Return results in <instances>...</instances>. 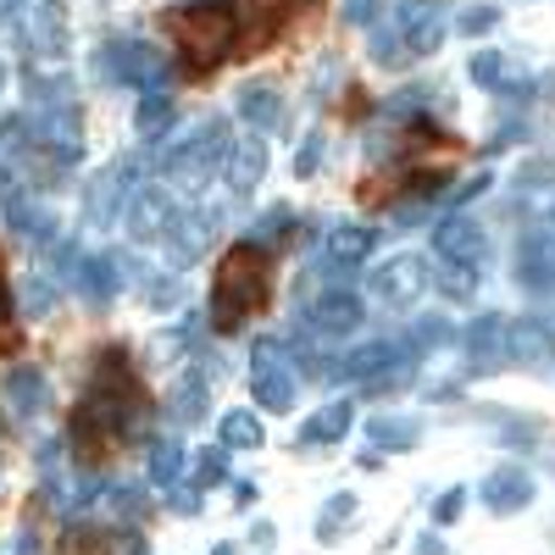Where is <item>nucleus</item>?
I'll list each match as a JSON object with an SVG mask.
<instances>
[{"label":"nucleus","mask_w":555,"mask_h":555,"mask_svg":"<svg viewBox=\"0 0 555 555\" xmlns=\"http://www.w3.org/2000/svg\"><path fill=\"white\" fill-rule=\"evenodd\" d=\"M505 334H512V322L505 317H473L461 345H467V366L473 373H489V366H505L512 350H505Z\"/></svg>","instance_id":"nucleus-12"},{"label":"nucleus","mask_w":555,"mask_h":555,"mask_svg":"<svg viewBox=\"0 0 555 555\" xmlns=\"http://www.w3.org/2000/svg\"><path fill=\"white\" fill-rule=\"evenodd\" d=\"M395 361H416V350H411V345H400V339H378V345H361V350H350V356H345L339 378H356V384H366V378L389 373Z\"/></svg>","instance_id":"nucleus-18"},{"label":"nucleus","mask_w":555,"mask_h":555,"mask_svg":"<svg viewBox=\"0 0 555 555\" xmlns=\"http://www.w3.org/2000/svg\"><path fill=\"white\" fill-rule=\"evenodd\" d=\"M172 300H178V278H172V272H162L156 284H151V306H172Z\"/></svg>","instance_id":"nucleus-46"},{"label":"nucleus","mask_w":555,"mask_h":555,"mask_svg":"<svg viewBox=\"0 0 555 555\" xmlns=\"http://www.w3.org/2000/svg\"><path fill=\"white\" fill-rule=\"evenodd\" d=\"M522 284L528 289H539V295H555V228L550 234H533L528 245H522Z\"/></svg>","instance_id":"nucleus-22"},{"label":"nucleus","mask_w":555,"mask_h":555,"mask_svg":"<svg viewBox=\"0 0 555 555\" xmlns=\"http://www.w3.org/2000/svg\"><path fill=\"white\" fill-rule=\"evenodd\" d=\"M505 350H512V361H522V366H539L544 356H555L550 322H544V317H522L517 328L505 334Z\"/></svg>","instance_id":"nucleus-24"},{"label":"nucleus","mask_w":555,"mask_h":555,"mask_svg":"<svg viewBox=\"0 0 555 555\" xmlns=\"http://www.w3.org/2000/svg\"><path fill=\"white\" fill-rule=\"evenodd\" d=\"M256 500H261V489H256L250 478H240V483H234V505H240V512H250Z\"/></svg>","instance_id":"nucleus-48"},{"label":"nucleus","mask_w":555,"mask_h":555,"mask_svg":"<svg viewBox=\"0 0 555 555\" xmlns=\"http://www.w3.org/2000/svg\"><path fill=\"white\" fill-rule=\"evenodd\" d=\"M101 73L122 78V83H139V89H162L172 62L156 51V44H145V39H112L101 51Z\"/></svg>","instance_id":"nucleus-5"},{"label":"nucleus","mask_w":555,"mask_h":555,"mask_svg":"<svg viewBox=\"0 0 555 555\" xmlns=\"http://www.w3.org/2000/svg\"><path fill=\"white\" fill-rule=\"evenodd\" d=\"M167 505H172L178 517H201V489H183V483H172V500H167Z\"/></svg>","instance_id":"nucleus-44"},{"label":"nucleus","mask_w":555,"mask_h":555,"mask_svg":"<svg viewBox=\"0 0 555 555\" xmlns=\"http://www.w3.org/2000/svg\"><path fill=\"white\" fill-rule=\"evenodd\" d=\"M500 23V7H467L455 17V34H467V39H478V34H489Z\"/></svg>","instance_id":"nucleus-38"},{"label":"nucleus","mask_w":555,"mask_h":555,"mask_svg":"<svg viewBox=\"0 0 555 555\" xmlns=\"http://www.w3.org/2000/svg\"><path fill=\"white\" fill-rule=\"evenodd\" d=\"M17 555H39V533H34V522L17 533Z\"/></svg>","instance_id":"nucleus-49"},{"label":"nucleus","mask_w":555,"mask_h":555,"mask_svg":"<svg viewBox=\"0 0 555 555\" xmlns=\"http://www.w3.org/2000/svg\"><path fill=\"white\" fill-rule=\"evenodd\" d=\"M172 34L183 44V56H190L195 73L217 67L228 51H234V34H240V12L228 7V0H195V7H183L172 17Z\"/></svg>","instance_id":"nucleus-3"},{"label":"nucleus","mask_w":555,"mask_h":555,"mask_svg":"<svg viewBox=\"0 0 555 555\" xmlns=\"http://www.w3.org/2000/svg\"><path fill=\"white\" fill-rule=\"evenodd\" d=\"M317 162H322V139H317V133H306V145L295 151V172H300V178H311V172H317Z\"/></svg>","instance_id":"nucleus-43"},{"label":"nucleus","mask_w":555,"mask_h":555,"mask_svg":"<svg viewBox=\"0 0 555 555\" xmlns=\"http://www.w3.org/2000/svg\"><path fill=\"white\" fill-rule=\"evenodd\" d=\"M0 395H7V405H12L17 423H34V416L51 405V378H44L39 366H12L7 384H0Z\"/></svg>","instance_id":"nucleus-14"},{"label":"nucleus","mask_w":555,"mask_h":555,"mask_svg":"<svg viewBox=\"0 0 555 555\" xmlns=\"http://www.w3.org/2000/svg\"><path fill=\"white\" fill-rule=\"evenodd\" d=\"M384 12V0H339V23L345 28H373Z\"/></svg>","instance_id":"nucleus-37"},{"label":"nucleus","mask_w":555,"mask_h":555,"mask_svg":"<svg viewBox=\"0 0 555 555\" xmlns=\"http://www.w3.org/2000/svg\"><path fill=\"white\" fill-rule=\"evenodd\" d=\"M145 428V389H139L133 366L122 350H106L95 361V384H89L83 405L73 411V444H78V461L95 467V455H106L122 434Z\"/></svg>","instance_id":"nucleus-1"},{"label":"nucleus","mask_w":555,"mask_h":555,"mask_svg":"<svg viewBox=\"0 0 555 555\" xmlns=\"http://www.w3.org/2000/svg\"><path fill=\"white\" fill-rule=\"evenodd\" d=\"M373 62H384V67L400 62V28H378L373 34Z\"/></svg>","instance_id":"nucleus-40"},{"label":"nucleus","mask_w":555,"mask_h":555,"mask_svg":"<svg viewBox=\"0 0 555 555\" xmlns=\"http://www.w3.org/2000/svg\"><path fill=\"white\" fill-rule=\"evenodd\" d=\"M222 450H261V416L256 411H228L217 423Z\"/></svg>","instance_id":"nucleus-28"},{"label":"nucleus","mask_w":555,"mask_h":555,"mask_svg":"<svg viewBox=\"0 0 555 555\" xmlns=\"http://www.w3.org/2000/svg\"><path fill=\"white\" fill-rule=\"evenodd\" d=\"M544 322H550V339H555V317H544Z\"/></svg>","instance_id":"nucleus-55"},{"label":"nucleus","mask_w":555,"mask_h":555,"mask_svg":"<svg viewBox=\"0 0 555 555\" xmlns=\"http://www.w3.org/2000/svg\"><path fill=\"white\" fill-rule=\"evenodd\" d=\"M444 28H450L444 7H411V12L400 17V44H405V56H434L439 44H444Z\"/></svg>","instance_id":"nucleus-16"},{"label":"nucleus","mask_w":555,"mask_h":555,"mask_svg":"<svg viewBox=\"0 0 555 555\" xmlns=\"http://www.w3.org/2000/svg\"><path fill=\"white\" fill-rule=\"evenodd\" d=\"M423 289H428V261H423V256H395L389 267L373 272V295L389 300V306L423 300Z\"/></svg>","instance_id":"nucleus-10"},{"label":"nucleus","mask_w":555,"mask_h":555,"mask_svg":"<svg viewBox=\"0 0 555 555\" xmlns=\"http://www.w3.org/2000/svg\"><path fill=\"white\" fill-rule=\"evenodd\" d=\"M366 439H373V450H411L423 439V428H416L411 416H378V423L366 428Z\"/></svg>","instance_id":"nucleus-29"},{"label":"nucleus","mask_w":555,"mask_h":555,"mask_svg":"<svg viewBox=\"0 0 555 555\" xmlns=\"http://www.w3.org/2000/svg\"><path fill=\"white\" fill-rule=\"evenodd\" d=\"M350 400H328V405H322L317 416H311V423L300 428V444H339L345 434H350Z\"/></svg>","instance_id":"nucleus-26"},{"label":"nucleus","mask_w":555,"mask_h":555,"mask_svg":"<svg viewBox=\"0 0 555 555\" xmlns=\"http://www.w3.org/2000/svg\"><path fill=\"white\" fill-rule=\"evenodd\" d=\"M222 167H228V195L245 201V195H256V183L267 172V145L261 139H240V145H228Z\"/></svg>","instance_id":"nucleus-17"},{"label":"nucleus","mask_w":555,"mask_h":555,"mask_svg":"<svg viewBox=\"0 0 555 555\" xmlns=\"http://www.w3.org/2000/svg\"><path fill=\"white\" fill-rule=\"evenodd\" d=\"M12 23L28 44V56H62L67 51V7L62 0H17Z\"/></svg>","instance_id":"nucleus-6"},{"label":"nucleus","mask_w":555,"mask_h":555,"mask_svg":"<svg viewBox=\"0 0 555 555\" xmlns=\"http://www.w3.org/2000/svg\"><path fill=\"white\" fill-rule=\"evenodd\" d=\"M439 289H444L450 300H473V295H478V267H473V261H444Z\"/></svg>","instance_id":"nucleus-34"},{"label":"nucleus","mask_w":555,"mask_h":555,"mask_svg":"<svg viewBox=\"0 0 555 555\" xmlns=\"http://www.w3.org/2000/svg\"><path fill=\"white\" fill-rule=\"evenodd\" d=\"M267 289H272V278H267V250L261 245H234L222 256L217 267V284H211V328L222 334H240L245 322L267 306Z\"/></svg>","instance_id":"nucleus-2"},{"label":"nucleus","mask_w":555,"mask_h":555,"mask_svg":"<svg viewBox=\"0 0 555 555\" xmlns=\"http://www.w3.org/2000/svg\"><path fill=\"white\" fill-rule=\"evenodd\" d=\"M306 322H311V334H350L356 322H361V295H350V289L317 295V306L306 311Z\"/></svg>","instance_id":"nucleus-20"},{"label":"nucleus","mask_w":555,"mask_h":555,"mask_svg":"<svg viewBox=\"0 0 555 555\" xmlns=\"http://www.w3.org/2000/svg\"><path fill=\"white\" fill-rule=\"evenodd\" d=\"M228 478V450H201L195 455V489H211Z\"/></svg>","instance_id":"nucleus-36"},{"label":"nucleus","mask_w":555,"mask_h":555,"mask_svg":"<svg viewBox=\"0 0 555 555\" xmlns=\"http://www.w3.org/2000/svg\"><path fill=\"white\" fill-rule=\"evenodd\" d=\"M133 156H117L106 172H95V183H89V195H83V222L89 228H106L112 217H117V201L133 190Z\"/></svg>","instance_id":"nucleus-9"},{"label":"nucleus","mask_w":555,"mask_h":555,"mask_svg":"<svg viewBox=\"0 0 555 555\" xmlns=\"http://www.w3.org/2000/svg\"><path fill=\"white\" fill-rule=\"evenodd\" d=\"M0 345H12V328H7V284H0Z\"/></svg>","instance_id":"nucleus-50"},{"label":"nucleus","mask_w":555,"mask_h":555,"mask_svg":"<svg viewBox=\"0 0 555 555\" xmlns=\"http://www.w3.org/2000/svg\"><path fill=\"white\" fill-rule=\"evenodd\" d=\"M350 517H356V494H345V489H339V494H328V500H322V512H317V539L328 544Z\"/></svg>","instance_id":"nucleus-32"},{"label":"nucleus","mask_w":555,"mask_h":555,"mask_svg":"<svg viewBox=\"0 0 555 555\" xmlns=\"http://www.w3.org/2000/svg\"><path fill=\"white\" fill-rule=\"evenodd\" d=\"M461 512H467V489H444V494L434 500V517H439V522H455Z\"/></svg>","instance_id":"nucleus-41"},{"label":"nucleus","mask_w":555,"mask_h":555,"mask_svg":"<svg viewBox=\"0 0 555 555\" xmlns=\"http://www.w3.org/2000/svg\"><path fill=\"white\" fill-rule=\"evenodd\" d=\"M289 222H295V211H289V206L261 211V217H256V228H250V245H261V250H267V245H284V240H289Z\"/></svg>","instance_id":"nucleus-33"},{"label":"nucleus","mask_w":555,"mask_h":555,"mask_svg":"<svg viewBox=\"0 0 555 555\" xmlns=\"http://www.w3.org/2000/svg\"><path fill=\"white\" fill-rule=\"evenodd\" d=\"M162 234H167V256H172L178 267H190V261H201L206 245L217 240V211H172Z\"/></svg>","instance_id":"nucleus-8"},{"label":"nucleus","mask_w":555,"mask_h":555,"mask_svg":"<svg viewBox=\"0 0 555 555\" xmlns=\"http://www.w3.org/2000/svg\"><path fill=\"white\" fill-rule=\"evenodd\" d=\"M117 494V512L133 522V517H145V494H139V489H112Z\"/></svg>","instance_id":"nucleus-45"},{"label":"nucleus","mask_w":555,"mask_h":555,"mask_svg":"<svg viewBox=\"0 0 555 555\" xmlns=\"http://www.w3.org/2000/svg\"><path fill=\"white\" fill-rule=\"evenodd\" d=\"M67 278L78 284V295H83L89 306H106V300L122 289V261H117V256H106V250H101V256H78Z\"/></svg>","instance_id":"nucleus-13"},{"label":"nucleus","mask_w":555,"mask_h":555,"mask_svg":"<svg viewBox=\"0 0 555 555\" xmlns=\"http://www.w3.org/2000/svg\"><path fill=\"white\" fill-rule=\"evenodd\" d=\"M211 555H240V550H234V544H217V550H211Z\"/></svg>","instance_id":"nucleus-52"},{"label":"nucleus","mask_w":555,"mask_h":555,"mask_svg":"<svg viewBox=\"0 0 555 555\" xmlns=\"http://www.w3.org/2000/svg\"><path fill=\"white\" fill-rule=\"evenodd\" d=\"M473 78H478L483 89H494V83L505 78V56H500V51H478V56H473Z\"/></svg>","instance_id":"nucleus-39"},{"label":"nucleus","mask_w":555,"mask_h":555,"mask_svg":"<svg viewBox=\"0 0 555 555\" xmlns=\"http://www.w3.org/2000/svg\"><path fill=\"white\" fill-rule=\"evenodd\" d=\"M528 500H533V478H528L522 467H494V473L483 478V505H489L494 517L528 512Z\"/></svg>","instance_id":"nucleus-15"},{"label":"nucleus","mask_w":555,"mask_h":555,"mask_svg":"<svg viewBox=\"0 0 555 555\" xmlns=\"http://www.w3.org/2000/svg\"><path fill=\"white\" fill-rule=\"evenodd\" d=\"M206 378H178V389H172V423H183V428H195V423H206Z\"/></svg>","instance_id":"nucleus-27"},{"label":"nucleus","mask_w":555,"mask_h":555,"mask_svg":"<svg viewBox=\"0 0 555 555\" xmlns=\"http://www.w3.org/2000/svg\"><path fill=\"white\" fill-rule=\"evenodd\" d=\"M178 122V106L167 89H145L139 95V112H133V133H139V145H156V139Z\"/></svg>","instance_id":"nucleus-23"},{"label":"nucleus","mask_w":555,"mask_h":555,"mask_svg":"<svg viewBox=\"0 0 555 555\" xmlns=\"http://www.w3.org/2000/svg\"><path fill=\"white\" fill-rule=\"evenodd\" d=\"M373 245H378L373 222H334L328 228V261H339V267H361L373 256Z\"/></svg>","instance_id":"nucleus-21"},{"label":"nucleus","mask_w":555,"mask_h":555,"mask_svg":"<svg viewBox=\"0 0 555 555\" xmlns=\"http://www.w3.org/2000/svg\"><path fill=\"white\" fill-rule=\"evenodd\" d=\"M517 139H522V128H517V122H505V128H500V133L489 139V145H483V151H489V156H494V151H512V145H517Z\"/></svg>","instance_id":"nucleus-47"},{"label":"nucleus","mask_w":555,"mask_h":555,"mask_svg":"<svg viewBox=\"0 0 555 555\" xmlns=\"http://www.w3.org/2000/svg\"><path fill=\"white\" fill-rule=\"evenodd\" d=\"M12 7H17V0H0V17H12Z\"/></svg>","instance_id":"nucleus-53"},{"label":"nucleus","mask_w":555,"mask_h":555,"mask_svg":"<svg viewBox=\"0 0 555 555\" xmlns=\"http://www.w3.org/2000/svg\"><path fill=\"white\" fill-rule=\"evenodd\" d=\"M172 201L162 190H128V240H162Z\"/></svg>","instance_id":"nucleus-19"},{"label":"nucleus","mask_w":555,"mask_h":555,"mask_svg":"<svg viewBox=\"0 0 555 555\" xmlns=\"http://www.w3.org/2000/svg\"><path fill=\"white\" fill-rule=\"evenodd\" d=\"M455 339V328H450V317H416L411 322V334H405V345L423 356V350H439V345H450Z\"/></svg>","instance_id":"nucleus-31"},{"label":"nucleus","mask_w":555,"mask_h":555,"mask_svg":"<svg viewBox=\"0 0 555 555\" xmlns=\"http://www.w3.org/2000/svg\"><path fill=\"white\" fill-rule=\"evenodd\" d=\"M250 389H256V405H267V411H289L295 405V373H289L284 345L278 339H256V350H250Z\"/></svg>","instance_id":"nucleus-7"},{"label":"nucleus","mask_w":555,"mask_h":555,"mask_svg":"<svg viewBox=\"0 0 555 555\" xmlns=\"http://www.w3.org/2000/svg\"><path fill=\"white\" fill-rule=\"evenodd\" d=\"M416 555H444V544H439V539H434V533H428V539H423V544H416Z\"/></svg>","instance_id":"nucleus-51"},{"label":"nucleus","mask_w":555,"mask_h":555,"mask_svg":"<svg viewBox=\"0 0 555 555\" xmlns=\"http://www.w3.org/2000/svg\"><path fill=\"white\" fill-rule=\"evenodd\" d=\"M183 461H190V450H183L178 439H156L151 444V478L156 483H178L183 478Z\"/></svg>","instance_id":"nucleus-30"},{"label":"nucleus","mask_w":555,"mask_h":555,"mask_svg":"<svg viewBox=\"0 0 555 555\" xmlns=\"http://www.w3.org/2000/svg\"><path fill=\"white\" fill-rule=\"evenodd\" d=\"M489 190V172H473V178H461L455 190H450V206H467V201H478Z\"/></svg>","instance_id":"nucleus-42"},{"label":"nucleus","mask_w":555,"mask_h":555,"mask_svg":"<svg viewBox=\"0 0 555 555\" xmlns=\"http://www.w3.org/2000/svg\"><path fill=\"white\" fill-rule=\"evenodd\" d=\"M23 311H28V317H51V311H56V284H51L44 272H34L28 284H23Z\"/></svg>","instance_id":"nucleus-35"},{"label":"nucleus","mask_w":555,"mask_h":555,"mask_svg":"<svg viewBox=\"0 0 555 555\" xmlns=\"http://www.w3.org/2000/svg\"><path fill=\"white\" fill-rule=\"evenodd\" d=\"M0 95H7V62H0Z\"/></svg>","instance_id":"nucleus-54"},{"label":"nucleus","mask_w":555,"mask_h":555,"mask_svg":"<svg viewBox=\"0 0 555 555\" xmlns=\"http://www.w3.org/2000/svg\"><path fill=\"white\" fill-rule=\"evenodd\" d=\"M240 117H245L256 133H267V128H278V117H284V101H278L272 83H245V89H240Z\"/></svg>","instance_id":"nucleus-25"},{"label":"nucleus","mask_w":555,"mask_h":555,"mask_svg":"<svg viewBox=\"0 0 555 555\" xmlns=\"http://www.w3.org/2000/svg\"><path fill=\"white\" fill-rule=\"evenodd\" d=\"M434 250H439V261H473V267H483V256H489V234H483V222H473V217H444L439 228H434Z\"/></svg>","instance_id":"nucleus-11"},{"label":"nucleus","mask_w":555,"mask_h":555,"mask_svg":"<svg viewBox=\"0 0 555 555\" xmlns=\"http://www.w3.org/2000/svg\"><path fill=\"white\" fill-rule=\"evenodd\" d=\"M222 156H228V117H206L167 156V183H178V190H201V183L222 167Z\"/></svg>","instance_id":"nucleus-4"}]
</instances>
